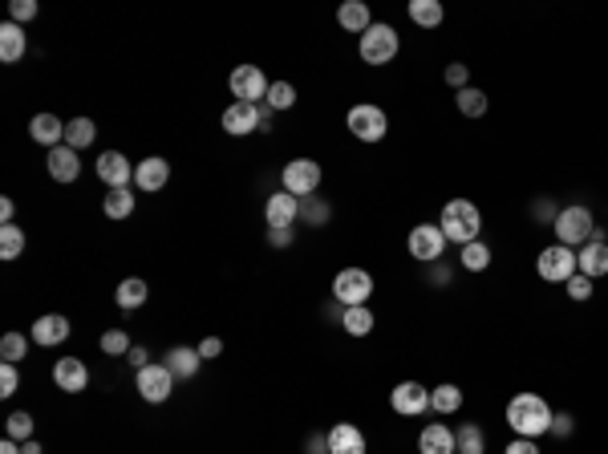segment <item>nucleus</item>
I'll return each mask as SVG.
<instances>
[{
  "label": "nucleus",
  "mask_w": 608,
  "mask_h": 454,
  "mask_svg": "<svg viewBox=\"0 0 608 454\" xmlns=\"http://www.w3.org/2000/svg\"><path fill=\"white\" fill-rule=\"evenodd\" d=\"M300 219L312 227H329V219H333V207H329L321 195H309V199H300Z\"/></svg>",
  "instance_id": "38"
},
{
  "label": "nucleus",
  "mask_w": 608,
  "mask_h": 454,
  "mask_svg": "<svg viewBox=\"0 0 608 454\" xmlns=\"http://www.w3.org/2000/svg\"><path fill=\"white\" fill-rule=\"evenodd\" d=\"M223 130L231 139H244V134H256V130H268V110L264 105H252V102H231L223 110Z\"/></svg>",
  "instance_id": "9"
},
{
  "label": "nucleus",
  "mask_w": 608,
  "mask_h": 454,
  "mask_svg": "<svg viewBox=\"0 0 608 454\" xmlns=\"http://www.w3.org/2000/svg\"><path fill=\"white\" fill-rule=\"evenodd\" d=\"M268 244H272V248H288L292 244V227H268Z\"/></svg>",
  "instance_id": "50"
},
{
  "label": "nucleus",
  "mask_w": 608,
  "mask_h": 454,
  "mask_svg": "<svg viewBox=\"0 0 608 454\" xmlns=\"http://www.w3.org/2000/svg\"><path fill=\"white\" fill-rule=\"evenodd\" d=\"M162 366H167L175 377H195V374H199V366H203V357H199V349H183V345H179V349L167 353V361H162Z\"/></svg>",
  "instance_id": "29"
},
{
  "label": "nucleus",
  "mask_w": 608,
  "mask_h": 454,
  "mask_svg": "<svg viewBox=\"0 0 608 454\" xmlns=\"http://www.w3.org/2000/svg\"><path fill=\"white\" fill-rule=\"evenodd\" d=\"M304 454H329V434H309L304 438Z\"/></svg>",
  "instance_id": "51"
},
{
  "label": "nucleus",
  "mask_w": 608,
  "mask_h": 454,
  "mask_svg": "<svg viewBox=\"0 0 608 454\" xmlns=\"http://www.w3.org/2000/svg\"><path fill=\"white\" fill-rule=\"evenodd\" d=\"M29 134H33V142H41V147H62L65 142V122L57 118V114H37L33 122H29Z\"/></svg>",
  "instance_id": "23"
},
{
  "label": "nucleus",
  "mask_w": 608,
  "mask_h": 454,
  "mask_svg": "<svg viewBox=\"0 0 608 454\" xmlns=\"http://www.w3.org/2000/svg\"><path fill=\"white\" fill-rule=\"evenodd\" d=\"M29 41H25V25H12V21H4L0 25V62L4 65H17L21 57H25Z\"/></svg>",
  "instance_id": "24"
},
{
  "label": "nucleus",
  "mask_w": 608,
  "mask_h": 454,
  "mask_svg": "<svg viewBox=\"0 0 608 454\" xmlns=\"http://www.w3.org/2000/svg\"><path fill=\"white\" fill-rule=\"evenodd\" d=\"M454 102H459V114L462 118H483L487 114V94L483 89H475V86H467V89H459V94H454Z\"/></svg>",
  "instance_id": "34"
},
{
  "label": "nucleus",
  "mask_w": 608,
  "mask_h": 454,
  "mask_svg": "<svg viewBox=\"0 0 608 454\" xmlns=\"http://www.w3.org/2000/svg\"><path fill=\"white\" fill-rule=\"evenodd\" d=\"M126 361H130L134 369H146V366H150V361H146V349H142V345H134V349L126 353Z\"/></svg>",
  "instance_id": "52"
},
{
  "label": "nucleus",
  "mask_w": 608,
  "mask_h": 454,
  "mask_svg": "<svg viewBox=\"0 0 608 454\" xmlns=\"http://www.w3.org/2000/svg\"><path fill=\"white\" fill-rule=\"evenodd\" d=\"M228 86H231V94H236L239 102L260 105V97H268V86H272V81L264 78V70H260V65H236V70H231V78H228Z\"/></svg>",
  "instance_id": "12"
},
{
  "label": "nucleus",
  "mask_w": 608,
  "mask_h": 454,
  "mask_svg": "<svg viewBox=\"0 0 608 454\" xmlns=\"http://www.w3.org/2000/svg\"><path fill=\"white\" fill-rule=\"evenodd\" d=\"M373 324H378V316H373V308H370V305L341 308V329L349 332V337H370Z\"/></svg>",
  "instance_id": "26"
},
{
  "label": "nucleus",
  "mask_w": 608,
  "mask_h": 454,
  "mask_svg": "<svg viewBox=\"0 0 608 454\" xmlns=\"http://www.w3.org/2000/svg\"><path fill=\"white\" fill-rule=\"evenodd\" d=\"M555 215H560V207H555L552 199H536V203H531V219H544V223H555Z\"/></svg>",
  "instance_id": "47"
},
{
  "label": "nucleus",
  "mask_w": 608,
  "mask_h": 454,
  "mask_svg": "<svg viewBox=\"0 0 608 454\" xmlns=\"http://www.w3.org/2000/svg\"><path fill=\"white\" fill-rule=\"evenodd\" d=\"M4 438H12V442H29V438H33V418H29L25 410H17L9 418V426H4Z\"/></svg>",
  "instance_id": "41"
},
{
  "label": "nucleus",
  "mask_w": 608,
  "mask_h": 454,
  "mask_svg": "<svg viewBox=\"0 0 608 454\" xmlns=\"http://www.w3.org/2000/svg\"><path fill=\"white\" fill-rule=\"evenodd\" d=\"M405 13H410V21H414V25H422V29H438L442 17H446L438 0H410V9H405Z\"/></svg>",
  "instance_id": "31"
},
{
  "label": "nucleus",
  "mask_w": 608,
  "mask_h": 454,
  "mask_svg": "<svg viewBox=\"0 0 608 454\" xmlns=\"http://www.w3.org/2000/svg\"><path fill=\"white\" fill-rule=\"evenodd\" d=\"M134 345H130V337H126L122 329H110V332H102V353H110V357H126Z\"/></svg>",
  "instance_id": "40"
},
{
  "label": "nucleus",
  "mask_w": 608,
  "mask_h": 454,
  "mask_svg": "<svg viewBox=\"0 0 608 454\" xmlns=\"http://www.w3.org/2000/svg\"><path fill=\"white\" fill-rule=\"evenodd\" d=\"M25 252V227L4 223L0 227V260H17Z\"/></svg>",
  "instance_id": "37"
},
{
  "label": "nucleus",
  "mask_w": 608,
  "mask_h": 454,
  "mask_svg": "<svg viewBox=\"0 0 608 454\" xmlns=\"http://www.w3.org/2000/svg\"><path fill=\"white\" fill-rule=\"evenodd\" d=\"M555 231V244H564V248H584L592 236H596V215H592L584 203H572V207H560V215H555L552 223Z\"/></svg>",
  "instance_id": "3"
},
{
  "label": "nucleus",
  "mask_w": 608,
  "mask_h": 454,
  "mask_svg": "<svg viewBox=\"0 0 608 454\" xmlns=\"http://www.w3.org/2000/svg\"><path fill=\"white\" fill-rule=\"evenodd\" d=\"M503 454H544V450L536 446V438H512Z\"/></svg>",
  "instance_id": "48"
},
{
  "label": "nucleus",
  "mask_w": 608,
  "mask_h": 454,
  "mask_svg": "<svg viewBox=\"0 0 608 454\" xmlns=\"http://www.w3.org/2000/svg\"><path fill=\"white\" fill-rule=\"evenodd\" d=\"M397 49H402V41H397L394 25H370L362 33V45H357L365 65H389L397 57Z\"/></svg>",
  "instance_id": "6"
},
{
  "label": "nucleus",
  "mask_w": 608,
  "mask_h": 454,
  "mask_svg": "<svg viewBox=\"0 0 608 454\" xmlns=\"http://www.w3.org/2000/svg\"><path fill=\"white\" fill-rule=\"evenodd\" d=\"M430 284H450V268H442V264H430Z\"/></svg>",
  "instance_id": "53"
},
{
  "label": "nucleus",
  "mask_w": 608,
  "mask_h": 454,
  "mask_svg": "<svg viewBox=\"0 0 608 454\" xmlns=\"http://www.w3.org/2000/svg\"><path fill=\"white\" fill-rule=\"evenodd\" d=\"M264 219H268V227H292V223L300 219V199H296V195H288V191L280 187L276 195H268Z\"/></svg>",
  "instance_id": "20"
},
{
  "label": "nucleus",
  "mask_w": 608,
  "mask_h": 454,
  "mask_svg": "<svg viewBox=\"0 0 608 454\" xmlns=\"http://www.w3.org/2000/svg\"><path fill=\"white\" fill-rule=\"evenodd\" d=\"M536 272L544 284H568L576 276V252L564 244H552L536 256Z\"/></svg>",
  "instance_id": "8"
},
{
  "label": "nucleus",
  "mask_w": 608,
  "mask_h": 454,
  "mask_svg": "<svg viewBox=\"0 0 608 454\" xmlns=\"http://www.w3.org/2000/svg\"><path fill=\"white\" fill-rule=\"evenodd\" d=\"M97 179L110 187V191H118V187H130L134 183V163L122 155V150H102L94 163Z\"/></svg>",
  "instance_id": "14"
},
{
  "label": "nucleus",
  "mask_w": 608,
  "mask_h": 454,
  "mask_svg": "<svg viewBox=\"0 0 608 454\" xmlns=\"http://www.w3.org/2000/svg\"><path fill=\"white\" fill-rule=\"evenodd\" d=\"M454 442H459V454H487V434L479 422H462L454 430Z\"/></svg>",
  "instance_id": "30"
},
{
  "label": "nucleus",
  "mask_w": 608,
  "mask_h": 454,
  "mask_svg": "<svg viewBox=\"0 0 608 454\" xmlns=\"http://www.w3.org/2000/svg\"><path fill=\"white\" fill-rule=\"evenodd\" d=\"M370 297H373V276L365 268H341L333 276V300L341 308L370 305Z\"/></svg>",
  "instance_id": "7"
},
{
  "label": "nucleus",
  "mask_w": 608,
  "mask_h": 454,
  "mask_svg": "<svg viewBox=\"0 0 608 454\" xmlns=\"http://www.w3.org/2000/svg\"><path fill=\"white\" fill-rule=\"evenodd\" d=\"M296 105V86L292 81H272L268 86V110H292Z\"/></svg>",
  "instance_id": "39"
},
{
  "label": "nucleus",
  "mask_w": 608,
  "mask_h": 454,
  "mask_svg": "<svg viewBox=\"0 0 608 454\" xmlns=\"http://www.w3.org/2000/svg\"><path fill=\"white\" fill-rule=\"evenodd\" d=\"M564 292H568V297L576 300V305H584V300H592V280H588V276H580V272H576V276H572V280H568V284H564Z\"/></svg>",
  "instance_id": "44"
},
{
  "label": "nucleus",
  "mask_w": 608,
  "mask_h": 454,
  "mask_svg": "<svg viewBox=\"0 0 608 454\" xmlns=\"http://www.w3.org/2000/svg\"><path fill=\"white\" fill-rule=\"evenodd\" d=\"M418 454H459V442H454V430L446 422H430L418 434Z\"/></svg>",
  "instance_id": "21"
},
{
  "label": "nucleus",
  "mask_w": 608,
  "mask_h": 454,
  "mask_svg": "<svg viewBox=\"0 0 608 454\" xmlns=\"http://www.w3.org/2000/svg\"><path fill=\"white\" fill-rule=\"evenodd\" d=\"M167 179H171V163L162 155H150V158H142V163L134 166V187H138V191H146V195L162 191V187H167Z\"/></svg>",
  "instance_id": "16"
},
{
  "label": "nucleus",
  "mask_w": 608,
  "mask_h": 454,
  "mask_svg": "<svg viewBox=\"0 0 608 454\" xmlns=\"http://www.w3.org/2000/svg\"><path fill=\"white\" fill-rule=\"evenodd\" d=\"M389 406H394V414H402V418H422V414L430 410V390H426L422 382H397L394 390H389Z\"/></svg>",
  "instance_id": "11"
},
{
  "label": "nucleus",
  "mask_w": 608,
  "mask_h": 454,
  "mask_svg": "<svg viewBox=\"0 0 608 454\" xmlns=\"http://www.w3.org/2000/svg\"><path fill=\"white\" fill-rule=\"evenodd\" d=\"M345 126H349V134L357 142H381L389 134V118L381 105L373 102H357L349 105V114H345Z\"/></svg>",
  "instance_id": "4"
},
{
  "label": "nucleus",
  "mask_w": 608,
  "mask_h": 454,
  "mask_svg": "<svg viewBox=\"0 0 608 454\" xmlns=\"http://www.w3.org/2000/svg\"><path fill=\"white\" fill-rule=\"evenodd\" d=\"M438 227H442V236H446V244L467 248V244H475L479 231H483V211L471 199H450L438 215Z\"/></svg>",
  "instance_id": "2"
},
{
  "label": "nucleus",
  "mask_w": 608,
  "mask_h": 454,
  "mask_svg": "<svg viewBox=\"0 0 608 454\" xmlns=\"http://www.w3.org/2000/svg\"><path fill=\"white\" fill-rule=\"evenodd\" d=\"M552 418H555V410L544 402V398H539V393H531V390L515 393L512 402H507V426L515 430V438L547 434V430H552Z\"/></svg>",
  "instance_id": "1"
},
{
  "label": "nucleus",
  "mask_w": 608,
  "mask_h": 454,
  "mask_svg": "<svg viewBox=\"0 0 608 454\" xmlns=\"http://www.w3.org/2000/svg\"><path fill=\"white\" fill-rule=\"evenodd\" d=\"M29 345H33V337H25V332H4L0 337V357L9 361V366H21L29 357Z\"/></svg>",
  "instance_id": "32"
},
{
  "label": "nucleus",
  "mask_w": 608,
  "mask_h": 454,
  "mask_svg": "<svg viewBox=\"0 0 608 454\" xmlns=\"http://www.w3.org/2000/svg\"><path fill=\"white\" fill-rule=\"evenodd\" d=\"M370 446H365V434L353 422H337L333 430H329V454H365Z\"/></svg>",
  "instance_id": "22"
},
{
  "label": "nucleus",
  "mask_w": 608,
  "mask_h": 454,
  "mask_svg": "<svg viewBox=\"0 0 608 454\" xmlns=\"http://www.w3.org/2000/svg\"><path fill=\"white\" fill-rule=\"evenodd\" d=\"M17 385H21V377H17V366H0V398H12L17 393Z\"/></svg>",
  "instance_id": "45"
},
{
  "label": "nucleus",
  "mask_w": 608,
  "mask_h": 454,
  "mask_svg": "<svg viewBox=\"0 0 608 454\" xmlns=\"http://www.w3.org/2000/svg\"><path fill=\"white\" fill-rule=\"evenodd\" d=\"M491 260H495V256H491V248H487L483 240H475V244H467L459 252V264L467 272H487V268H491Z\"/></svg>",
  "instance_id": "35"
},
{
  "label": "nucleus",
  "mask_w": 608,
  "mask_h": 454,
  "mask_svg": "<svg viewBox=\"0 0 608 454\" xmlns=\"http://www.w3.org/2000/svg\"><path fill=\"white\" fill-rule=\"evenodd\" d=\"M37 13H41V9H37V0H12V4H9V21H12V25H29Z\"/></svg>",
  "instance_id": "43"
},
{
  "label": "nucleus",
  "mask_w": 608,
  "mask_h": 454,
  "mask_svg": "<svg viewBox=\"0 0 608 454\" xmlns=\"http://www.w3.org/2000/svg\"><path fill=\"white\" fill-rule=\"evenodd\" d=\"M547 434H552V438H572L576 434V418H572V414H555Z\"/></svg>",
  "instance_id": "46"
},
{
  "label": "nucleus",
  "mask_w": 608,
  "mask_h": 454,
  "mask_svg": "<svg viewBox=\"0 0 608 454\" xmlns=\"http://www.w3.org/2000/svg\"><path fill=\"white\" fill-rule=\"evenodd\" d=\"M405 248H410V256H414L418 264H438L442 252H446V236H442L438 223H418L414 231H410V240H405Z\"/></svg>",
  "instance_id": "10"
},
{
  "label": "nucleus",
  "mask_w": 608,
  "mask_h": 454,
  "mask_svg": "<svg viewBox=\"0 0 608 454\" xmlns=\"http://www.w3.org/2000/svg\"><path fill=\"white\" fill-rule=\"evenodd\" d=\"M134 385H138L142 402L159 406V402H167L171 393H175V374H171L167 366H146V369H138V377H134Z\"/></svg>",
  "instance_id": "13"
},
{
  "label": "nucleus",
  "mask_w": 608,
  "mask_h": 454,
  "mask_svg": "<svg viewBox=\"0 0 608 454\" xmlns=\"http://www.w3.org/2000/svg\"><path fill=\"white\" fill-rule=\"evenodd\" d=\"M337 25H341L345 33H365V29L373 25L370 4H365V0H345L341 9H337Z\"/></svg>",
  "instance_id": "25"
},
{
  "label": "nucleus",
  "mask_w": 608,
  "mask_h": 454,
  "mask_svg": "<svg viewBox=\"0 0 608 454\" xmlns=\"http://www.w3.org/2000/svg\"><path fill=\"white\" fill-rule=\"evenodd\" d=\"M134 203H138V199H134L130 187H118V191L106 195V203H102V207H106L110 219H130L134 215Z\"/></svg>",
  "instance_id": "36"
},
{
  "label": "nucleus",
  "mask_w": 608,
  "mask_h": 454,
  "mask_svg": "<svg viewBox=\"0 0 608 454\" xmlns=\"http://www.w3.org/2000/svg\"><path fill=\"white\" fill-rule=\"evenodd\" d=\"M54 385L62 393H81L89 385V369L81 357H57L54 366Z\"/></svg>",
  "instance_id": "18"
},
{
  "label": "nucleus",
  "mask_w": 608,
  "mask_h": 454,
  "mask_svg": "<svg viewBox=\"0 0 608 454\" xmlns=\"http://www.w3.org/2000/svg\"><path fill=\"white\" fill-rule=\"evenodd\" d=\"M146 297H150V289H146V280H138V276L122 280V284H118V292H114L118 308H126V313L142 308V305H146Z\"/></svg>",
  "instance_id": "28"
},
{
  "label": "nucleus",
  "mask_w": 608,
  "mask_h": 454,
  "mask_svg": "<svg viewBox=\"0 0 608 454\" xmlns=\"http://www.w3.org/2000/svg\"><path fill=\"white\" fill-rule=\"evenodd\" d=\"M29 337H33V345H45V349H54V345L70 340V316H62V313H45V316H37L33 329H29Z\"/></svg>",
  "instance_id": "17"
},
{
  "label": "nucleus",
  "mask_w": 608,
  "mask_h": 454,
  "mask_svg": "<svg viewBox=\"0 0 608 454\" xmlns=\"http://www.w3.org/2000/svg\"><path fill=\"white\" fill-rule=\"evenodd\" d=\"M21 454H45V450H41V442H37V438H29V442H21Z\"/></svg>",
  "instance_id": "55"
},
{
  "label": "nucleus",
  "mask_w": 608,
  "mask_h": 454,
  "mask_svg": "<svg viewBox=\"0 0 608 454\" xmlns=\"http://www.w3.org/2000/svg\"><path fill=\"white\" fill-rule=\"evenodd\" d=\"M45 171H49V179H57V183H73V179L81 175V158L73 147H54L49 150V158H45Z\"/></svg>",
  "instance_id": "19"
},
{
  "label": "nucleus",
  "mask_w": 608,
  "mask_h": 454,
  "mask_svg": "<svg viewBox=\"0 0 608 454\" xmlns=\"http://www.w3.org/2000/svg\"><path fill=\"white\" fill-rule=\"evenodd\" d=\"M94 139H97V126L89 122V118H73V122H65V147L86 150Z\"/></svg>",
  "instance_id": "33"
},
{
  "label": "nucleus",
  "mask_w": 608,
  "mask_h": 454,
  "mask_svg": "<svg viewBox=\"0 0 608 454\" xmlns=\"http://www.w3.org/2000/svg\"><path fill=\"white\" fill-rule=\"evenodd\" d=\"M576 272L588 280H600L608 276V236L596 227V236L588 240L584 248H576Z\"/></svg>",
  "instance_id": "15"
},
{
  "label": "nucleus",
  "mask_w": 608,
  "mask_h": 454,
  "mask_svg": "<svg viewBox=\"0 0 608 454\" xmlns=\"http://www.w3.org/2000/svg\"><path fill=\"white\" fill-rule=\"evenodd\" d=\"M223 353V340L220 337H203V345H199V357L203 361H215Z\"/></svg>",
  "instance_id": "49"
},
{
  "label": "nucleus",
  "mask_w": 608,
  "mask_h": 454,
  "mask_svg": "<svg viewBox=\"0 0 608 454\" xmlns=\"http://www.w3.org/2000/svg\"><path fill=\"white\" fill-rule=\"evenodd\" d=\"M442 78H446V86L459 94V89H467L471 86V65H462V62H450L446 70H442Z\"/></svg>",
  "instance_id": "42"
},
{
  "label": "nucleus",
  "mask_w": 608,
  "mask_h": 454,
  "mask_svg": "<svg viewBox=\"0 0 608 454\" xmlns=\"http://www.w3.org/2000/svg\"><path fill=\"white\" fill-rule=\"evenodd\" d=\"M321 179H325V171H321L317 158H292V163H284V171H280L284 191L296 195V199L317 195L321 191Z\"/></svg>",
  "instance_id": "5"
},
{
  "label": "nucleus",
  "mask_w": 608,
  "mask_h": 454,
  "mask_svg": "<svg viewBox=\"0 0 608 454\" xmlns=\"http://www.w3.org/2000/svg\"><path fill=\"white\" fill-rule=\"evenodd\" d=\"M12 215H17V203H12V199H0V219H4V223H12Z\"/></svg>",
  "instance_id": "54"
},
{
  "label": "nucleus",
  "mask_w": 608,
  "mask_h": 454,
  "mask_svg": "<svg viewBox=\"0 0 608 454\" xmlns=\"http://www.w3.org/2000/svg\"><path fill=\"white\" fill-rule=\"evenodd\" d=\"M0 454H21V442H12V438H4V442H0Z\"/></svg>",
  "instance_id": "56"
},
{
  "label": "nucleus",
  "mask_w": 608,
  "mask_h": 454,
  "mask_svg": "<svg viewBox=\"0 0 608 454\" xmlns=\"http://www.w3.org/2000/svg\"><path fill=\"white\" fill-rule=\"evenodd\" d=\"M430 410L442 414V418H446V414H459L462 410V390L454 382L434 385V390H430Z\"/></svg>",
  "instance_id": "27"
}]
</instances>
